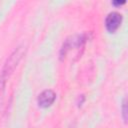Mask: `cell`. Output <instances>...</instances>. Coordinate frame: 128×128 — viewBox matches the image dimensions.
Wrapping results in <instances>:
<instances>
[{
	"instance_id": "3957f363",
	"label": "cell",
	"mask_w": 128,
	"mask_h": 128,
	"mask_svg": "<svg viewBox=\"0 0 128 128\" xmlns=\"http://www.w3.org/2000/svg\"><path fill=\"white\" fill-rule=\"evenodd\" d=\"M56 99V94L53 90H50V89H47V90H44L42 91L38 98H37V101H38V105L40 107H43V108H46V107H49L50 105L53 104V102L55 101Z\"/></svg>"
},
{
	"instance_id": "7a4b0ae2",
	"label": "cell",
	"mask_w": 128,
	"mask_h": 128,
	"mask_svg": "<svg viewBox=\"0 0 128 128\" xmlns=\"http://www.w3.org/2000/svg\"><path fill=\"white\" fill-rule=\"evenodd\" d=\"M121 21H122V15L118 12H110L106 19H105V26H106V29L109 31V32H114L116 31L120 24H121Z\"/></svg>"
},
{
	"instance_id": "6da1fadb",
	"label": "cell",
	"mask_w": 128,
	"mask_h": 128,
	"mask_svg": "<svg viewBox=\"0 0 128 128\" xmlns=\"http://www.w3.org/2000/svg\"><path fill=\"white\" fill-rule=\"evenodd\" d=\"M25 54V47L24 46H18L7 58L6 62L4 63V66L2 68L1 74H0V95L2 94L6 82L9 79V77L14 72L15 68L17 67L18 63L22 59L23 55Z\"/></svg>"
},
{
	"instance_id": "5b68a950",
	"label": "cell",
	"mask_w": 128,
	"mask_h": 128,
	"mask_svg": "<svg viewBox=\"0 0 128 128\" xmlns=\"http://www.w3.org/2000/svg\"><path fill=\"white\" fill-rule=\"evenodd\" d=\"M124 3H125L124 0H123V1H113V2H112V4H113V5H116V6L122 5V4H124Z\"/></svg>"
},
{
	"instance_id": "277c9868",
	"label": "cell",
	"mask_w": 128,
	"mask_h": 128,
	"mask_svg": "<svg viewBox=\"0 0 128 128\" xmlns=\"http://www.w3.org/2000/svg\"><path fill=\"white\" fill-rule=\"evenodd\" d=\"M122 116H123L124 121L126 122L127 121V103H126V99H124L123 103H122Z\"/></svg>"
}]
</instances>
